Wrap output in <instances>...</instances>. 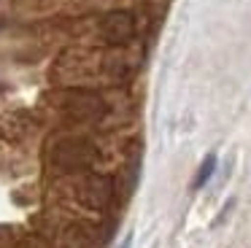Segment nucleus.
Wrapping results in <instances>:
<instances>
[{
	"label": "nucleus",
	"mask_w": 251,
	"mask_h": 248,
	"mask_svg": "<svg viewBox=\"0 0 251 248\" xmlns=\"http://www.w3.org/2000/svg\"><path fill=\"white\" fill-rule=\"evenodd\" d=\"M95 159H98V149L87 138L68 135V138H57L49 146V162L62 173H84L95 165Z\"/></svg>",
	"instance_id": "nucleus-1"
},
{
	"label": "nucleus",
	"mask_w": 251,
	"mask_h": 248,
	"mask_svg": "<svg viewBox=\"0 0 251 248\" xmlns=\"http://www.w3.org/2000/svg\"><path fill=\"white\" fill-rule=\"evenodd\" d=\"M68 194L73 202L87 210H105L114 199V183L111 178L98 173H73V178L68 181Z\"/></svg>",
	"instance_id": "nucleus-2"
},
{
	"label": "nucleus",
	"mask_w": 251,
	"mask_h": 248,
	"mask_svg": "<svg viewBox=\"0 0 251 248\" xmlns=\"http://www.w3.org/2000/svg\"><path fill=\"white\" fill-rule=\"evenodd\" d=\"M100 38L108 46H125L135 38V16L130 11H108V14L100 19Z\"/></svg>",
	"instance_id": "nucleus-3"
},
{
	"label": "nucleus",
	"mask_w": 251,
	"mask_h": 248,
	"mask_svg": "<svg viewBox=\"0 0 251 248\" xmlns=\"http://www.w3.org/2000/svg\"><path fill=\"white\" fill-rule=\"evenodd\" d=\"M60 108L68 113L71 119H78V122H92L103 113V100L92 92H71L65 100L60 102Z\"/></svg>",
	"instance_id": "nucleus-4"
},
{
	"label": "nucleus",
	"mask_w": 251,
	"mask_h": 248,
	"mask_svg": "<svg viewBox=\"0 0 251 248\" xmlns=\"http://www.w3.org/2000/svg\"><path fill=\"white\" fill-rule=\"evenodd\" d=\"M213 173H216V154H208L205 159H202L197 175H195V189H202V186H205V183L213 178Z\"/></svg>",
	"instance_id": "nucleus-5"
},
{
	"label": "nucleus",
	"mask_w": 251,
	"mask_h": 248,
	"mask_svg": "<svg viewBox=\"0 0 251 248\" xmlns=\"http://www.w3.org/2000/svg\"><path fill=\"white\" fill-rule=\"evenodd\" d=\"M130 246H132V235H127L125 240H122V246H119V248H130Z\"/></svg>",
	"instance_id": "nucleus-6"
}]
</instances>
